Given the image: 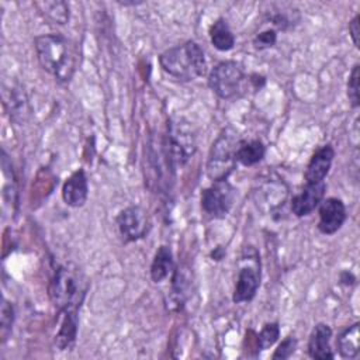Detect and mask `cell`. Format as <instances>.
Wrapping results in <instances>:
<instances>
[{
  "label": "cell",
  "mask_w": 360,
  "mask_h": 360,
  "mask_svg": "<svg viewBox=\"0 0 360 360\" xmlns=\"http://www.w3.org/2000/svg\"><path fill=\"white\" fill-rule=\"evenodd\" d=\"M39 65L59 83H69L79 65L76 44L62 34H44L34 39Z\"/></svg>",
  "instance_id": "1"
},
{
  "label": "cell",
  "mask_w": 360,
  "mask_h": 360,
  "mask_svg": "<svg viewBox=\"0 0 360 360\" xmlns=\"http://www.w3.org/2000/svg\"><path fill=\"white\" fill-rule=\"evenodd\" d=\"M86 274L73 263L59 266L49 283V298L58 311L79 312L84 297L89 291Z\"/></svg>",
  "instance_id": "2"
},
{
  "label": "cell",
  "mask_w": 360,
  "mask_h": 360,
  "mask_svg": "<svg viewBox=\"0 0 360 360\" xmlns=\"http://www.w3.org/2000/svg\"><path fill=\"white\" fill-rule=\"evenodd\" d=\"M160 68L179 82H191L207 72V60L202 48L195 41H186L160 53Z\"/></svg>",
  "instance_id": "3"
},
{
  "label": "cell",
  "mask_w": 360,
  "mask_h": 360,
  "mask_svg": "<svg viewBox=\"0 0 360 360\" xmlns=\"http://www.w3.org/2000/svg\"><path fill=\"white\" fill-rule=\"evenodd\" d=\"M163 145L166 158L172 166L187 163L197 150V135L193 124L184 117H170Z\"/></svg>",
  "instance_id": "4"
},
{
  "label": "cell",
  "mask_w": 360,
  "mask_h": 360,
  "mask_svg": "<svg viewBox=\"0 0 360 360\" xmlns=\"http://www.w3.org/2000/svg\"><path fill=\"white\" fill-rule=\"evenodd\" d=\"M240 142L239 134L232 128L226 127L212 142L208 160L207 174L212 181L226 180L236 166V149Z\"/></svg>",
  "instance_id": "5"
},
{
  "label": "cell",
  "mask_w": 360,
  "mask_h": 360,
  "mask_svg": "<svg viewBox=\"0 0 360 360\" xmlns=\"http://www.w3.org/2000/svg\"><path fill=\"white\" fill-rule=\"evenodd\" d=\"M246 75L243 68L235 60H222L217 63L208 75L210 89L224 100H231L243 93Z\"/></svg>",
  "instance_id": "6"
},
{
  "label": "cell",
  "mask_w": 360,
  "mask_h": 360,
  "mask_svg": "<svg viewBox=\"0 0 360 360\" xmlns=\"http://www.w3.org/2000/svg\"><path fill=\"white\" fill-rule=\"evenodd\" d=\"M253 201L264 214H271L284 205L288 195V187L277 174H267L256 180L253 187Z\"/></svg>",
  "instance_id": "7"
},
{
  "label": "cell",
  "mask_w": 360,
  "mask_h": 360,
  "mask_svg": "<svg viewBox=\"0 0 360 360\" xmlns=\"http://www.w3.org/2000/svg\"><path fill=\"white\" fill-rule=\"evenodd\" d=\"M201 208L211 218L221 219L228 215L235 201V188L228 180L212 181L201 191Z\"/></svg>",
  "instance_id": "8"
},
{
  "label": "cell",
  "mask_w": 360,
  "mask_h": 360,
  "mask_svg": "<svg viewBox=\"0 0 360 360\" xmlns=\"http://www.w3.org/2000/svg\"><path fill=\"white\" fill-rule=\"evenodd\" d=\"M117 226L124 242H136L148 235L150 221L142 207L129 205L117 215Z\"/></svg>",
  "instance_id": "9"
},
{
  "label": "cell",
  "mask_w": 360,
  "mask_h": 360,
  "mask_svg": "<svg viewBox=\"0 0 360 360\" xmlns=\"http://www.w3.org/2000/svg\"><path fill=\"white\" fill-rule=\"evenodd\" d=\"M319 221L318 229L323 235H333L336 233L346 221V207L340 198L329 197L323 198L318 205Z\"/></svg>",
  "instance_id": "10"
},
{
  "label": "cell",
  "mask_w": 360,
  "mask_h": 360,
  "mask_svg": "<svg viewBox=\"0 0 360 360\" xmlns=\"http://www.w3.org/2000/svg\"><path fill=\"white\" fill-rule=\"evenodd\" d=\"M259 285H260L259 262H255V264H249V263L243 264L238 273L232 301L235 304L252 301L259 290Z\"/></svg>",
  "instance_id": "11"
},
{
  "label": "cell",
  "mask_w": 360,
  "mask_h": 360,
  "mask_svg": "<svg viewBox=\"0 0 360 360\" xmlns=\"http://www.w3.org/2000/svg\"><path fill=\"white\" fill-rule=\"evenodd\" d=\"M325 190H326L325 181L312 183V184L305 183L302 190L298 194L292 195L291 198V202H290L291 212L300 218L309 215L312 211H315V208H318V205L323 200Z\"/></svg>",
  "instance_id": "12"
},
{
  "label": "cell",
  "mask_w": 360,
  "mask_h": 360,
  "mask_svg": "<svg viewBox=\"0 0 360 360\" xmlns=\"http://www.w3.org/2000/svg\"><path fill=\"white\" fill-rule=\"evenodd\" d=\"M333 158H335V150L330 143H326L318 148L307 165V169L304 173L305 183L312 184V183L323 181L330 170Z\"/></svg>",
  "instance_id": "13"
},
{
  "label": "cell",
  "mask_w": 360,
  "mask_h": 360,
  "mask_svg": "<svg viewBox=\"0 0 360 360\" xmlns=\"http://www.w3.org/2000/svg\"><path fill=\"white\" fill-rule=\"evenodd\" d=\"M89 195L87 176L83 169L73 172L62 186V198L66 205L77 208L82 207Z\"/></svg>",
  "instance_id": "14"
},
{
  "label": "cell",
  "mask_w": 360,
  "mask_h": 360,
  "mask_svg": "<svg viewBox=\"0 0 360 360\" xmlns=\"http://www.w3.org/2000/svg\"><path fill=\"white\" fill-rule=\"evenodd\" d=\"M332 329L326 323H316L308 339V354L312 359L326 360L333 359L335 353L330 349Z\"/></svg>",
  "instance_id": "15"
},
{
  "label": "cell",
  "mask_w": 360,
  "mask_h": 360,
  "mask_svg": "<svg viewBox=\"0 0 360 360\" xmlns=\"http://www.w3.org/2000/svg\"><path fill=\"white\" fill-rule=\"evenodd\" d=\"M3 100H4V107L7 108L11 120L17 122H22L28 118L30 115L28 101L24 91L20 87H15V86H10V89L4 87Z\"/></svg>",
  "instance_id": "16"
},
{
  "label": "cell",
  "mask_w": 360,
  "mask_h": 360,
  "mask_svg": "<svg viewBox=\"0 0 360 360\" xmlns=\"http://www.w3.org/2000/svg\"><path fill=\"white\" fill-rule=\"evenodd\" d=\"M63 318L59 326V330L55 336V345L59 350H69L73 347L77 336V323L79 316L76 311L62 312Z\"/></svg>",
  "instance_id": "17"
},
{
  "label": "cell",
  "mask_w": 360,
  "mask_h": 360,
  "mask_svg": "<svg viewBox=\"0 0 360 360\" xmlns=\"http://www.w3.org/2000/svg\"><path fill=\"white\" fill-rule=\"evenodd\" d=\"M174 270L173 253L169 246L162 245L155 252L152 264H150V278L153 283H160L169 277V274Z\"/></svg>",
  "instance_id": "18"
},
{
  "label": "cell",
  "mask_w": 360,
  "mask_h": 360,
  "mask_svg": "<svg viewBox=\"0 0 360 360\" xmlns=\"http://www.w3.org/2000/svg\"><path fill=\"white\" fill-rule=\"evenodd\" d=\"M188 278L186 277L184 271L179 269L173 270L172 277V290L167 295L166 305L170 311H179L184 305V301L187 298V290H188Z\"/></svg>",
  "instance_id": "19"
},
{
  "label": "cell",
  "mask_w": 360,
  "mask_h": 360,
  "mask_svg": "<svg viewBox=\"0 0 360 360\" xmlns=\"http://www.w3.org/2000/svg\"><path fill=\"white\" fill-rule=\"evenodd\" d=\"M210 39L215 49L221 52L231 51L235 46V35L225 18H217L210 27Z\"/></svg>",
  "instance_id": "20"
},
{
  "label": "cell",
  "mask_w": 360,
  "mask_h": 360,
  "mask_svg": "<svg viewBox=\"0 0 360 360\" xmlns=\"http://www.w3.org/2000/svg\"><path fill=\"white\" fill-rule=\"evenodd\" d=\"M266 146L260 139H240L236 149V162L243 166H253L264 158Z\"/></svg>",
  "instance_id": "21"
},
{
  "label": "cell",
  "mask_w": 360,
  "mask_h": 360,
  "mask_svg": "<svg viewBox=\"0 0 360 360\" xmlns=\"http://www.w3.org/2000/svg\"><path fill=\"white\" fill-rule=\"evenodd\" d=\"M338 352L345 359H354L359 354V323L343 329L336 339Z\"/></svg>",
  "instance_id": "22"
},
{
  "label": "cell",
  "mask_w": 360,
  "mask_h": 360,
  "mask_svg": "<svg viewBox=\"0 0 360 360\" xmlns=\"http://www.w3.org/2000/svg\"><path fill=\"white\" fill-rule=\"evenodd\" d=\"M38 11L53 24L63 25L69 21V4L65 1H35Z\"/></svg>",
  "instance_id": "23"
},
{
  "label": "cell",
  "mask_w": 360,
  "mask_h": 360,
  "mask_svg": "<svg viewBox=\"0 0 360 360\" xmlns=\"http://www.w3.org/2000/svg\"><path fill=\"white\" fill-rule=\"evenodd\" d=\"M280 338V326L277 322H270V323H266L260 333L257 335V347L259 350H266L269 349L270 346H273L277 339Z\"/></svg>",
  "instance_id": "24"
},
{
  "label": "cell",
  "mask_w": 360,
  "mask_h": 360,
  "mask_svg": "<svg viewBox=\"0 0 360 360\" xmlns=\"http://www.w3.org/2000/svg\"><path fill=\"white\" fill-rule=\"evenodd\" d=\"M359 65H354L347 80V97L353 108H357L360 104V96H359Z\"/></svg>",
  "instance_id": "25"
},
{
  "label": "cell",
  "mask_w": 360,
  "mask_h": 360,
  "mask_svg": "<svg viewBox=\"0 0 360 360\" xmlns=\"http://www.w3.org/2000/svg\"><path fill=\"white\" fill-rule=\"evenodd\" d=\"M276 42H277V31L274 28H269V30H264V31L259 32L255 37L253 46L257 51H263V49L271 48Z\"/></svg>",
  "instance_id": "26"
},
{
  "label": "cell",
  "mask_w": 360,
  "mask_h": 360,
  "mask_svg": "<svg viewBox=\"0 0 360 360\" xmlns=\"http://www.w3.org/2000/svg\"><path fill=\"white\" fill-rule=\"evenodd\" d=\"M13 322H14V308L7 300H3V305H1V335H3V339H6V336L10 333L11 328H13Z\"/></svg>",
  "instance_id": "27"
},
{
  "label": "cell",
  "mask_w": 360,
  "mask_h": 360,
  "mask_svg": "<svg viewBox=\"0 0 360 360\" xmlns=\"http://www.w3.org/2000/svg\"><path fill=\"white\" fill-rule=\"evenodd\" d=\"M295 349H297V339L294 336H287L281 340V343L276 349V352L273 354V359L274 360L288 359L295 352Z\"/></svg>",
  "instance_id": "28"
},
{
  "label": "cell",
  "mask_w": 360,
  "mask_h": 360,
  "mask_svg": "<svg viewBox=\"0 0 360 360\" xmlns=\"http://www.w3.org/2000/svg\"><path fill=\"white\" fill-rule=\"evenodd\" d=\"M359 18L360 15L356 14L352 21L349 22V34H350V38L353 41V45L356 48H359V32H360V27H359Z\"/></svg>",
  "instance_id": "29"
},
{
  "label": "cell",
  "mask_w": 360,
  "mask_h": 360,
  "mask_svg": "<svg viewBox=\"0 0 360 360\" xmlns=\"http://www.w3.org/2000/svg\"><path fill=\"white\" fill-rule=\"evenodd\" d=\"M354 281H356V277H354L350 271H343V273H340V283H342V284L352 285V284H354Z\"/></svg>",
  "instance_id": "30"
}]
</instances>
